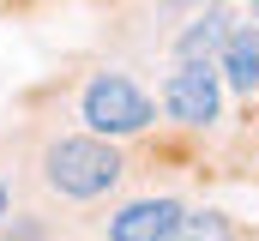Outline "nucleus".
Listing matches in <instances>:
<instances>
[{
    "instance_id": "f257e3e1",
    "label": "nucleus",
    "mask_w": 259,
    "mask_h": 241,
    "mask_svg": "<svg viewBox=\"0 0 259 241\" xmlns=\"http://www.w3.org/2000/svg\"><path fill=\"white\" fill-rule=\"evenodd\" d=\"M36 175L49 193H61L72 205H97L103 193H115L121 175H127V157L115 151V139H103V133H55L49 145H42V163H36Z\"/></svg>"
},
{
    "instance_id": "f03ea898",
    "label": "nucleus",
    "mask_w": 259,
    "mask_h": 241,
    "mask_svg": "<svg viewBox=\"0 0 259 241\" xmlns=\"http://www.w3.org/2000/svg\"><path fill=\"white\" fill-rule=\"evenodd\" d=\"M78 120L91 133H103V139H133V133L157 127V103L127 72H91L78 85Z\"/></svg>"
},
{
    "instance_id": "7ed1b4c3",
    "label": "nucleus",
    "mask_w": 259,
    "mask_h": 241,
    "mask_svg": "<svg viewBox=\"0 0 259 241\" xmlns=\"http://www.w3.org/2000/svg\"><path fill=\"white\" fill-rule=\"evenodd\" d=\"M163 115L175 127H217L223 120V72L217 60H175V72L163 78Z\"/></svg>"
},
{
    "instance_id": "20e7f679",
    "label": "nucleus",
    "mask_w": 259,
    "mask_h": 241,
    "mask_svg": "<svg viewBox=\"0 0 259 241\" xmlns=\"http://www.w3.org/2000/svg\"><path fill=\"white\" fill-rule=\"evenodd\" d=\"M187 223L181 199H133L109 217V241H175Z\"/></svg>"
},
{
    "instance_id": "39448f33",
    "label": "nucleus",
    "mask_w": 259,
    "mask_h": 241,
    "mask_svg": "<svg viewBox=\"0 0 259 241\" xmlns=\"http://www.w3.org/2000/svg\"><path fill=\"white\" fill-rule=\"evenodd\" d=\"M229 30H235V12L223 0H199V12L175 30V60H217Z\"/></svg>"
},
{
    "instance_id": "423d86ee",
    "label": "nucleus",
    "mask_w": 259,
    "mask_h": 241,
    "mask_svg": "<svg viewBox=\"0 0 259 241\" xmlns=\"http://www.w3.org/2000/svg\"><path fill=\"white\" fill-rule=\"evenodd\" d=\"M217 72H223V91H235V97H253L259 91V18H235V30H229V43L217 49Z\"/></svg>"
},
{
    "instance_id": "0eeeda50",
    "label": "nucleus",
    "mask_w": 259,
    "mask_h": 241,
    "mask_svg": "<svg viewBox=\"0 0 259 241\" xmlns=\"http://www.w3.org/2000/svg\"><path fill=\"white\" fill-rule=\"evenodd\" d=\"M181 235H235V223H229L223 211H187Z\"/></svg>"
},
{
    "instance_id": "6e6552de",
    "label": "nucleus",
    "mask_w": 259,
    "mask_h": 241,
    "mask_svg": "<svg viewBox=\"0 0 259 241\" xmlns=\"http://www.w3.org/2000/svg\"><path fill=\"white\" fill-rule=\"evenodd\" d=\"M12 217V193H6V181H0V223Z\"/></svg>"
},
{
    "instance_id": "1a4fd4ad",
    "label": "nucleus",
    "mask_w": 259,
    "mask_h": 241,
    "mask_svg": "<svg viewBox=\"0 0 259 241\" xmlns=\"http://www.w3.org/2000/svg\"><path fill=\"white\" fill-rule=\"evenodd\" d=\"M181 6H199V0H181Z\"/></svg>"
},
{
    "instance_id": "9d476101",
    "label": "nucleus",
    "mask_w": 259,
    "mask_h": 241,
    "mask_svg": "<svg viewBox=\"0 0 259 241\" xmlns=\"http://www.w3.org/2000/svg\"><path fill=\"white\" fill-rule=\"evenodd\" d=\"M253 18H259V0H253Z\"/></svg>"
}]
</instances>
